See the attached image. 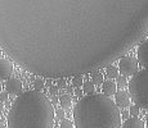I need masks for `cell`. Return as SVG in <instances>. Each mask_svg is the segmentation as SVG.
Wrapping results in <instances>:
<instances>
[{
    "label": "cell",
    "mask_w": 148,
    "mask_h": 128,
    "mask_svg": "<svg viewBox=\"0 0 148 128\" xmlns=\"http://www.w3.org/2000/svg\"><path fill=\"white\" fill-rule=\"evenodd\" d=\"M75 128H121V114L116 102L102 93L82 96L73 108Z\"/></svg>",
    "instance_id": "cell-2"
},
{
    "label": "cell",
    "mask_w": 148,
    "mask_h": 128,
    "mask_svg": "<svg viewBox=\"0 0 148 128\" xmlns=\"http://www.w3.org/2000/svg\"><path fill=\"white\" fill-rule=\"evenodd\" d=\"M119 72H120V69H119L117 67H115L113 64H110L106 67V76L108 77V78H117L119 76Z\"/></svg>",
    "instance_id": "cell-11"
},
{
    "label": "cell",
    "mask_w": 148,
    "mask_h": 128,
    "mask_svg": "<svg viewBox=\"0 0 148 128\" xmlns=\"http://www.w3.org/2000/svg\"><path fill=\"white\" fill-rule=\"evenodd\" d=\"M129 114H130V112H126V110H125V112L122 113V118H124V119H129Z\"/></svg>",
    "instance_id": "cell-25"
},
{
    "label": "cell",
    "mask_w": 148,
    "mask_h": 128,
    "mask_svg": "<svg viewBox=\"0 0 148 128\" xmlns=\"http://www.w3.org/2000/svg\"><path fill=\"white\" fill-rule=\"evenodd\" d=\"M8 100V91H1V93H0V101H7Z\"/></svg>",
    "instance_id": "cell-23"
},
{
    "label": "cell",
    "mask_w": 148,
    "mask_h": 128,
    "mask_svg": "<svg viewBox=\"0 0 148 128\" xmlns=\"http://www.w3.org/2000/svg\"><path fill=\"white\" fill-rule=\"evenodd\" d=\"M92 81L94 85H102L104 82V77L101 70H94L92 72Z\"/></svg>",
    "instance_id": "cell-13"
},
{
    "label": "cell",
    "mask_w": 148,
    "mask_h": 128,
    "mask_svg": "<svg viewBox=\"0 0 148 128\" xmlns=\"http://www.w3.org/2000/svg\"><path fill=\"white\" fill-rule=\"evenodd\" d=\"M102 92L107 96H113L117 92V83L113 82L111 78L106 79V81L102 83Z\"/></svg>",
    "instance_id": "cell-9"
},
{
    "label": "cell",
    "mask_w": 148,
    "mask_h": 128,
    "mask_svg": "<svg viewBox=\"0 0 148 128\" xmlns=\"http://www.w3.org/2000/svg\"><path fill=\"white\" fill-rule=\"evenodd\" d=\"M54 108L39 90L19 93L8 114V128H53Z\"/></svg>",
    "instance_id": "cell-1"
},
{
    "label": "cell",
    "mask_w": 148,
    "mask_h": 128,
    "mask_svg": "<svg viewBox=\"0 0 148 128\" xmlns=\"http://www.w3.org/2000/svg\"><path fill=\"white\" fill-rule=\"evenodd\" d=\"M115 102L119 108H127L130 105V98L129 93L125 91H117L115 93Z\"/></svg>",
    "instance_id": "cell-8"
},
{
    "label": "cell",
    "mask_w": 148,
    "mask_h": 128,
    "mask_svg": "<svg viewBox=\"0 0 148 128\" xmlns=\"http://www.w3.org/2000/svg\"><path fill=\"white\" fill-rule=\"evenodd\" d=\"M82 93H84V90H81L80 87H77V89H75V96H77L79 99L82 98Z\"/></svg>",
    "instance_id": "cell-24"
},
{
    "label": "cell",
    "mask_w": 148,
    "mask_h": 128,
    "mask_svg": "<svg viewBox=\"0 0 148 128\" xmlns=\"http://www.w3.org/2000/svg\"><path fill=\"white\" fill-rule=\"evenodd\" d=\"M127 89L134 104L139 108L148 109V68L139 70L133 76Z\"/></svg>",
    "instance_id": "cell-3"
},
{
    "label": "cell",
    "mask_w": 148,
    "mask_h": 128,
    "mask_svg": "<svg viewBox=\"0 0 148 128\" xmlns=\"http://www.w3.org/2000/svg\"><path fill=\"white\" fill-rule=\"evenodd\" d=\"M0 128H5V126H4V124H1V123H0Z\"/></svg>",
    "instance_id": "cell-28"
},
{
    "label": "cell",
    "mask_w": 148,
    "mask_h": 128,
    "mask_svg": "<svg viewBox=\"0 0 148 128\" xmlns=\"http://www.w3.org/2000/svg\"><path fill=\"white\" fill-rule=\"evenodd\" d=\"M13 73V63L7 58H0V81H7Z\"/></svg>",
    "instance_id": "cell-5"
},
{
    "label": "cell",
    "mask_w": 148,
    "mask_h": 128,
    "mask_svg": "<svg viewBox=\"0 0 148 128\" xmlns=\"http://www.w3.org/2000/svg\"><path fill=\"white\" fill-rule=\"evenodd\" d=\"M146 128H148V114H147V119H146Z\"/></svg>",
    "instance_id": "cell-27"
},
{
    "label": "cell",
    "mask_w": 148,
    "mask_h": 128,
    "mask_svg": "<svg viewBox=\"0 0 148 128\" xmlns=\"http://www.w3.org/2000/svg\"><path fill=\"white\" fill-rule=\"evenodd\" d=\"M59 128H75V124H73L70 119H62Z\"/></svg>",
    "instance_id": "cell-17"
},
{
    "label": "cell",
    "mask_w": 148,
    "mask_h": 128,
    "mask_svg": "<svg viewBox=\"0 0 148 128\" xmlns=\"http://www.w3.org/2000/svg\"><path fill=\"white\" fill-rule=\"evenodd\" d=\"M130 114H132L133 116H138L139 115V106L136 104L130 106Z\"/></svg>",
    "instance_id": "cell-19"
},
{
    "label": "cell",
    "mask_w": 148,
    "mask_h": 128,
    "mask_svg": "<svg viewBox=\"0 0 148 128\" xmlns=\"http://www.w3.org/2000/svg\"><path fill=\"white\" fill-rule=\"evenodd\" d=\"M116 83H117V87H119V89H124V87H126V86H127L126 76H124V74L117 76V78H116Z\"/></svg>",
    "instance_id": "cell-15"
},
{
    "label": "cell",
    "mask_w": 148,
    "mask_h": 128,
    "mask_svg": "<svg viewBox=\"0 0 148 128\" xmlns=\"http://www.w3.org/2000/svg\"><path fill=\"white\" fill-rule=\"evenodd\" d=\"M22 89H23V85L22 82L19 81L18 78H8L7 79V83H5V90L8 91V93L10 95H19L21 93Z\"/></svg>",
    "instance_id": "cell-6"
},
{
    "label": "cell",
    "mask_w": 148,
    "mask_h": 128,
    "mask_svg": "<svg viewBox=\"0 0 148 128\" xmlns=\"http://www.w3.org/2000/svg\"><path fill=\"white\" fill-rule=\"evenodd\" d=\"M0 93H1V83H0Z\"/></svg>",
    "instance_id": "cell-29"
},
{
    "label": "cell",
    "mask_w": 148,
    "mask_h": 128,
    "mask_svg": "<svg viewBox=\"0 0 148 128\" xmlns=\"http://www.w3.org/2000/svg\"><path fill=\"white\" fill-rule=\"evenodd\" d=\"M3 109H4V104H3V101H0V112H3Z\"/></svg>",
    "instance_id": "cell-26"
},
{
    "label": "cell",
    "mask_w": 148,
    "mask_h": 128,
    "mask_svg": "<svg viewBox=\"0 0 148 128\" xmlns=\"http://www.w3.org/2000/svg\"><path fill=\"white\" fill-rule=\"evenodd\" d=\"M95 85L93 83V81L90 82V81H86V82H84V85H82V90H84V92L85 93H94V90H95Z\"/></svg>",
    "instance_id": "cell-14"
},
{
    "label": "cell",
    "mask_w": 148,
    "mask_h": 128,
    "mask_svg": "<svg viewBox=\"0 0 148 128\" xmlns=\"http://www.w3.org/2000/svg\"><path fill=\"white\" fill-rule=\"evenodd\" d=\"M121 128H146V126H144V122L142 119L133 116V118L126 119Z\"/></svg>",
    "instance_id": "cell-10"
},
{
    "label": "cell",
    "mask_w": 148,
    "mask_h": 128,
    "mask_svg": "<svg viewBox=\"0 0 148 128\" xmlns=\"http://www.w3.org/2000/svg\"><path fill=\"white\" fill-rule=\"evenodd\" d=\"M34 87H35V90H41L44 87V81L41 78H36L34 81Z\"/></svg>",
    "instance_id": "cell-18"
},
{
    "label": "cell",
    "mask_w": 148,
    "mask_h": 128,
    "mask_svg": "<svg viewBox=\"0 0 148 128\" xmlns=\"http://www.w3.org/2000/svg\"><path fill=\"white\" fill-rule=\"evenodd\" d=\"M56 115H57V118L61 119V121H62V119H64V112H63V109H58V110H57Z\"/></svg>",
    "instance_id": "cell-22"
},
{
    "label": "cell",
    "mask_w": 148,
    "mask_h": 128,
    "mask_svg": "<svg viewBox=\"0 0 148 128\" xmlns=\"http://www.w3.org/2000/svg\"><path fill=\"white\" fill-rule=\"evenodd\" d=\"M59 105H61L63 109L70 108L71 105H72V99H71V96L68 95V93H63V95L59 98Z\"/></svg>",
    "instance_id": "cell-12"
},
{
    "label": "cell",
    "mask_w": 148,
    "mask_h": 128,
    "mask_svg": "<svg viewBox=\"0 0 148 128\" xmlns=\"http://www.w3.org/2000/svg\"><path fill=\"white\" fill-rule=\"evenodd\" d=\"M138 59L130 55H124L119 62V69H120L121 74L129 77L134 76L138 70Z\"/></svg>",
    "instance_id": "cell-4"
},
{
    "label": "cell",
    "mask_w": 148,
    "mask_h": 128,
    "mask_svg": "<svg viewBox=\"0 0 148 128\" xmlns=\"http://www.w3.org/2000/svg\"><path fill=\"white\" fill-rule=\"evenodd\" d=\"M57 86H58L59 89H66V87H67V82H66V79H64V77H62V78L58 79Z\"/></svg>",
    "instance_id": "cell-20"
},
{
    "label": "cell",
    "mask_w": 148,
    "mask_h": 128,
    "mask_svg": "<svg viewBox=\"0 0 148 128\" xmlns=\"http://www.w3.org/2000/svg\"><path fill=\"white\" fill-rule=\"evenodd\" d=\"M136 56H138L139 63L143 65V67L148 68V40H144V41L138 46Z\"/></svg>",
    "instance_id": "cell-7"
},
{
    "label": "cell",
    "mask_w": 148,
    "mask_h": 128,
    "mask_svg": "<svg viewBox=\"0 0 148 128\" xmlns=\"http://www.w3.org/2000/svg\"><path fill=\"white\" fill-rule=\"evenodd\" d=\"M71 85H72V87H75V89H77V87H82V85H84L82 77L81 76H73L72 81H71Z\"/></svg>",
    "instance_id": "cell-16"
},
{
    "label": "cell",
    "mask_w": 148,
    "mask_h": 128,
    "mask_svg": "<svg viewBox=\"0 0 148 128\" xmlns=\"http://www.w3.org/2000/svg\"><path fill=\"white\" fill-rule=\"evenodd\" d=\"M49 92L52 93L53 96L58 95V92H59V87H58V86H49Z\"/></svg>",
    "instance_id": "cell-21"
}]
</instances>
